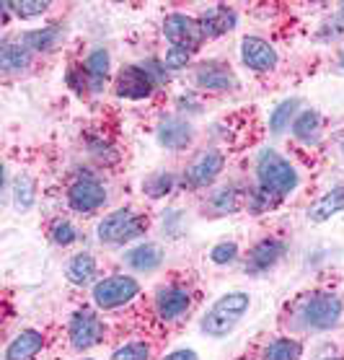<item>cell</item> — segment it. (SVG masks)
I'll list each match as a JSON object with an SVG mask.
<instances>
[{
	"label": "cell",
	"mask_w": 344,
	"mask_h": 360,
	"mask_svg": "<svg viewBox=\"0 0 344 360\" xmlns=\"http://www.w3.org/2000/svg\"><path fill=\"white\" fill-rule=\"evenodd\" d=\"M256 176H259V192L267 197H279L290 195L298 187V174L290 166L287 158H282L277 150H262L256 158Z\"/></svg>",
	"instance_id": "1"
},
{
	"label": "cell",
	"mask_w": 344,
	"mask_h": 360,
	"mask_svg": "<svg viewBox=\"0 0 344 360\" xmlns=\"http://www.w3.org/2000/svg\"><path fill=\"white\" fill-rule=\"evenodd\" d=\"M249 293H225L215 301V306L205 314L202 319V332L210 337H225L230 335L236 324L249 311Z\"/></svg>",
	"instance_id": "2"
},
{
	"label": "cell",
	"mask_w": 344,
	"mask_h": 360,
	"mask_svg": "<svg viewBox=\"0 0 344 360\" xmlns=\"http://www.w3.org/2000/svg\"><path fill=\"white\" fill-rule=\"evenodd\" d=\"M145 231H147L145 215L124 207V210H114V213L107 215L104 221L98 223L96 233L101 244H127L132 238H140Z\"/></svg>",
	"instance_id": "3"
},
{
	"label": "cell",
	"mask_w": 344,
	"mask_h": 360,
	"mask_svg": "<svg viewBox=\"0 0 344 360\" xmlns=\"http://www.w3.org/2000/svg\"><path fill=\"white\" fill-rule=\"evenodd\" d=\"M342 301L331 293H313L308 301L300 306V319L308 329L324 332L339 324L342 319Z\"/></svg>",
	"instance_id": "4"
},
{
	"label": "cell",
	"mask_w": 344,
	"mask_h": 360,
	"mask_svg": "<svg viewBox=\"0 0 344 360\" xmlns=\"http://www.w3.org/2000/svg\"><path fill=\"white\" fill-rule=\"evenodd\" d=\"M140 293V283L130 275H112L93 285V303L98 309H119Z\"/></svg>",
	"instance_id": "5"
},
{
	"label": "cell",
	"mask_w": 344,
	"mask_h": 360,
	"mask_svg": "<svg viewBox=\"0 0 344 360\" xmlns=\"http://www.w3.org/2000/svg\"><path fill=\"white\" fill-rule=\"evenodd\" d=\"M156 89V75L150 73L145 65H127L119 70L114 81L117 96L122 98H147Z\"/></svg>",
	"instance_id": "6"
},
{
	"label": "cell",
	"mask_w": 344,
	"mask_h": 360,
	"mask_svg": "<svg viewBox=\"0 0 344 360\" xmlns=\"http://www.w3.org/2000/svg\"><path fill=\"white\" fill-rule=\"evenodd\" d=\"M67 202L75 213H93L107 202V189L96 176H81L67 189Z\"/></svg>",
	"instance_id": "7"
},
{
	"label": "cell",
	"mask_w": 344,
	"mask_h": 360,
	"mask_svg": "<svg viewBox=\"0 0 344 360\" xmlns=\"http://www.w3.org/2000/svg\"><path fill=\"white\" fill-rule=\"evenodd\" d=\"M164 34H166V39L171 41V47H184V49L199 47L202 39H205L199 21L184 16V13H171V16L166 18Z\"/></svg>",
	"instance_id": "8"
},
{
	"label": "cell",
	"mask_w": 344,
	"mask_h": 360,
	"mask_svg": "<svg viewBox=\"0 0 344 360\" xmlns=\"http://www.w3.org/2000/svg\"><path fill=\"white\" fill-rule=\"evenodd\" d=\"M104 340V324L91 309H81L70 319V342L75 350H88Z\"/></svg>",
	"instance_id": "9"
},
{
	"label": "cell",
	"mask_w": 344,
	"mask_h": 360,
	"mask_svg": "<svg viewBox=\"0 0 344 360\" xmlns=\"http://www.w3.org/2000/svg\"><path fill=\"white\" fill-rule=\"evenodd\" d=\"M241 60L254 73H270L277 68V49L259 37H244L241 39Z\"/></svg>",
	"instance_id": "10"
},
{
	"label": "cell",
	"mask_w": 344,
	"mask_h": 360,
	"mask_svg": "<svg viewBox=\"0 0 344 360\" xmlns=\"http://www.w3.org/2000/svg\"><path fill=\"white\" fill-rule=\"evenodd\" d=\"M287 244L282 238H264L249 252V259H246V272L251 275H262V272L272 270L274 264L285 257Z\"/></svg>",
	"instance_id": "11"
},
{
	"label": "cell",
	"mask_w": 344,
	"mask_h": 360,
	"mask_svg": "<svg viewBox=\"0 0 344 360\" xmlns=\"http://www.w3.org/2000/svg\"><path fill=\"white\" fill-rule=\"evenodd\" d=\"M189 306H192V295H189L187 288L168 285V288H161L156 295L158 316H161L164 321L181 319V316L189 311Z\"/></svg>",
	"instance_id": "12"
},
{
	"label": "cell",
	"mask_w": 344,
	"mask_h": 360,
	"mask_svg": "<svg viewBox=\"0 0 344 360\" xmlns=\"http://www.w3.org/2000/svg\"><path fill=\"white\" fill-rule=\"evenodd\" d=\"M225 158L218 150H205L202 156L194 158V164L187 169V184L189 187H207L218 179V174L223 172Z\"/></svg>",
	"instance_id": "13"
},
{
	"label": "cell",
	"mask_w": 344,
	"mask_h": 360,
	"mask_svg": "<svg viewBox=\"0 0 344 360\" xmlns=\"http://www.w3.org/2000/svg\"><path fill=\"white\" fill-rule=\"evenodd\" d=\"M194 81L199 89H207V91H230L238 86L236 75L230 73V68L220 65V63H205V65H199Z\"/></svg>",
	"instance_id": "14"
},
{
	"label": "cell",
	"mask_w": 344,
	"mask_h": 360,
	"mask_svg": "<svg viewBox=\"0 0 344 360\" xmlns=\"http://www.w3.org/2000/svg\"><path fill=\"white\" fill-rule=\"evenodd\" d=\"M158 143L168 148V150H181V148H187L192 143V127L181 117H168L158 127Z\"/></svg>",
	"instance_id": "15"
},
{
	"label": "cell",
	"mask_w": 344,
	"mask_h": 360,
	"mask_svg": "<svg viewBox=\"0 0 344 360\" xmlns=\"http://www.w3.org/2000/svg\"><path fill=\"white\" fill-rule=\"evenodd\" d=\"M199 26H202L205 37H223V34H228L236 26V13L225 8V6H215V8H207L202 13Z\"/></svg>",
	"instance_id": "16"
},
{
	"label": "cell",
	"mask_w": 344,
	"mask_h": 360,
	"mask_svg": "<svg viewBox=\"0 0 344 360\" xmlns=\"http://www.w3.org/2000/svg\"><path fill=\"white\" fill-rule=\"evenodd\" d=\"M44 337L37 329H24L16 340H11V345L6 347V360H32L37 352L41 350Z\"/></svg>",
	"instance_id": "17"
},
{
	"label": "cell",
	"mask_w": 344,
	"mask_h": 360,
	"mask_svg": "<svg viewBox=\"0 0 344 360\" xmlns=\"http://www.w3.org/2000/svg\"><path fill=\"white\" fill-rule=\"evenodd\" d=\"M124 259H127V264H130L132 270L150 272L164 262V252H161V246L158 244H140L124 254Z\"/></svg>",
	"instance_id": "18"
},
{
	"label": "cell",
	"mask_w": 344,
	"mask_h": 360,
	"mask_svg": "<svg viewBox=\"0 0 344 360\" xmlns=\"http://www.w3.org/2000/svg\"><path fill=\"white\" fill-rule=\"evenodd\" d=\"M339 210H344V187H336V189H331V192H326V195L321 197L319 202L308 210V221L324 223V221H329L331 215L339 213Z\"/></svg>",
	"instance_id": "19"
},
{
	"label": "cell",
	"mask_w": 344,
	"mask_h": 360,
	"mask_svg": "<svg viewBox=\"0 0 344 360\" xmlns=\"http://www.w3.org/2000/svg\"><path fill=\"white\" fill-rule=\"evenodd\" d=\"M93 278H96V259L88 252L75 254L73 259L67 262V280L73 285H86Z\"/></svg>",
	"instance_id": "20"
},
{
	"label": "cell",
	"mask_w": 344,
	"mask_h": 360,
	"mask_svg": "<svg viewBox=\"0 0 344 360\" xmlns=\"http://www.w3.org/2000/svg\"><path fill=\"white\" fill-rule=\"evenodd\" d=\"M86 78H88L91 89L98 91L109 78V52L107 49H93L86 60Z\"/></svg>",
	"instance_id": "21"
},
{
	"label": "cell",
	"mask_w": 344,
	"mask_h": 360,
	"mask_svg": "<svg viewBox=\"0 0 344 360\" xmlns=\"http://www.w3.org/2000/svg\"><path fill=\"white\" fill-rule=\"evenodd\" d=\"M293 135L303 143H316L321 135V115L313 112V109H305L300 115L295 117L293 122Z\"/></svg>",
	"instance_id": "22"
},
{
	"label": "cell",
	"mask_w": 344,
	"mask_h": 360,
	"mask_svg": "<svg viewBox=\"0 0 344 360\" xmlns=\"http://www.w3.org/2000/svg\"><path fill=\"white\" fill-rule=\"evenodd\" d=\"M29 63H32V55H29V49L24 44H11V41L3 44V49H0V68L6 73H18Z\"/></svg>",
	"instance_id": "23"
},
{
	"label": "cell",
	"mask_w": 344,
	"mask_h": 360,
	"mask_svg": "<svg viewBox=\"0 0 344 360\" xmlns=\"http://www.w3.org/2000/svg\"><path fill=\"white\" fill-rule=\"evenodd\" d=\"M300 355H303V345L290 337H279L264 350V360H300Z\"/></svg>",
	"instance_id": "24"
},
{
	"label": "cell",
	"mask_w": 344,
	"mask_h": 360,
	"mask_svg": "<svg viewBox=\"0 0 344 360\" xmlns=\"http://www.w3.org/2000/svg\"><path fill=\"white\" fill-rule=\"evenodd\" d=\"M60 39V26H47V29H39V32H26L21 44H24L29 52L32 49H52Z\"/></svg>",
	"instance_id": "25"
},
{
	"label": "cell",
	"mask_w": 344,
	"mask_h": 360,
	"mask_svg": "<svg viewBox=\"0 0 344 360\" xmlns=\"http://www.w3.org/2000/svg\"><path fill=\"white\" fill-rule=\"evenodd\" d=\"M295 109H298V98H285L282 104H277V109H274L270 117V127L274 135H279V132H285L287 127H290V120H293Z\"/></svg>",
	"instance_id": "26"
},
{
	"label": "cell",
	"mask_w": 344,
	"mask_h": 360,
	"mask_svg": "<svg viewBox=\"0 0 344 360\" xmlns=\"http://www.w3.org/2000/svg\"><path fill=\"white\" fill-rule=\"evenodd\" d=\"M34 181L32 176H26V174H21L16 181H13V202H16L18 210H29L34 205Z\"/></svg>",
	"instance_id": "27"
},
{
	"label": "cell",
	"mask_w": 344,
	"mask_h": 360,
	"mask_svg": "<svg viewBox=\"0 0 344 360\" xmlns=\"http://www.w3.org/2000/svg\"><path fill=\"white\" fill-rule=\"evenodd\" d=\"M210 207H213L215 213H220V215L233 213V210H238V207H241V195H238L233 187H225L213 197Z\"/></svg>",
	"instance_id": "28"
},
{
	"label": "cell",
	"mask_w": 344,
	"mask_h": 360,
	"mask_svg": "<svg viewBox=\"0 0 344 360\" xmlns=\"http://www.w3.org/2000/svg\"><path fill=\"white\" fill-rule=\"evenodd\" d=\"M3 8L13 11L18 18H34V16H41V13H47L49 3L44 0H21V3H3Z\"/></svg>",
	"instance_id": "29"
},
{
	"label": "cell",
	"mask_w": 344,
	"mask_h": 360,
	"mask_svg": "<svg viewBox=\"0 0 344 360\" xmlns=\"http://www.w3.org/2000/svg\"><path fill=\"white\" fill-rule=\"evenodd\" d=\"M49 236H52L55 244L70 246L78 241V231H75V226L70 221H55L52 223V229H49Z\"/></svg>",
	"instance_id": "30"
},
{
	"label": "cell",
	"mask_w": 344,
	"mask_h": 360,
	"mask_svg": "<svg viewBox=\"0 0 344 360\" xmlns=\"http://www.w3.org/2000/svg\"><path fill=\"white\" fill-rule=\"evenodd\" d=\"M171 187H173V176L168 172H158V174H153L150 179L143 184V189H145L147 195L150 197H164V195H168L171 192Z\"/></svg>",
	"instance_id": "31"
},
{
	"label": "cell",
	"mask_w": 344,
	"mask_h": 360,
	"mask_svg": "<svg viewBox=\"0 0 344 360\" xmlns=\"http://www.w3.org/2000/svg\"><path fill=\"white\" fill-rule=\"evenodd\" d=\"M236 257H238L236 241H220V244H215L213 249H210V259H213L215 264H230V262H236Z\"/></svg>",
	"instance_id": "32"
},
{
	"label": "cell",
	"mask_w": 344,
	"mask_h": 360,
	"mask_svg": "<svg viewBox=\"0 0 344 360\" xmlns=\"http://www.w3.org/2000/svg\"><path fill=\"white\" fill-rule=\"evenodd\" d=\"M147 358H150V350H147L145 342H130L112 355V360H147Z\"/></svg>",
	"instance_id": "33"
},
{
	"label": "cell",
	"mask_w": 344,
	"mask_h": 360,
	"mask_svg": "<svg viewBox=\"0 0 344 360\" xmlns=\"http://www.w3.org/2000/svg\"><path fill=\"white\" fill-rule=\"evenodd\" d=\"M189 60H192V49L171 47L168 52H166V68H168V70H181V68H187Z\"/></svg>",
	"instance_id": "34"
},
{
	"label": "cell",
	"mask_w": 344,
	"mask_h": 360,
	"mask_svg": "<svg viewBox=\"0 0 344 360\" xmlns=\"http://www.w3.org/2000/svg\"><path fill=\"white\" fill-rule=\"evenodd\" d=\"M164 360H199V358H197L194 350H187V347H181V350L168 352V355H166Z\"/></svg>",
	"instance_id": "35"
},
{
	"label": "cell",
	"mask_w": 344,
	"mask_h": 360,
	"mask_svg": "<svg viewBox=\"0 0 344 360\" xmlns=\"http://www.w3.org/2000/svg\"><path fill=\"white\" fill-rule=\"evenodd\" d=\"M339 65H342V68H344V55H342V60H339Z\"/></svg>",
	"instance_id": "36"
},
{
	"label": "cell",
	"mask_w": 344,
	"mask_h": 360,
	"mask_svg": "<svg viewBox=\"0 0 344 360\" xmlns=\"http://www.w3.org/2000/svg\"><path fill=\"white\" fill-rule=\"evenodd\" d=\"M324 360H339V358H324Z\"/></svg>",
	"instance_id": "37"
},
{
	"label": "cell",
	"mask_w": 344,
	"mask_h": 360,
	"mask_svg": "<svg viewBox=\"0 0 344 360\" xmlns=\"http://www.w3.org/2000/svg\"><path fill=\"white\" fill-rule=\"evenodd\" d=\"M342 16H344V3H342Z\"/></svg>",
	"instance_id": "38"
},
{
	"label": "cell",
	"mask_w": 344,
	"mask_h": 360,
	"mask_svg": "<svg viewBox=\"0 0 344 360\" xmlns=\"http://www.w3.org/2000/svg\"><path fill=\"white\" fill-rule=\"evenodd\" d=\"M83 360H91V358H83Z\"/></svg>",
	"instance_id": "39"
}]
</instances>
